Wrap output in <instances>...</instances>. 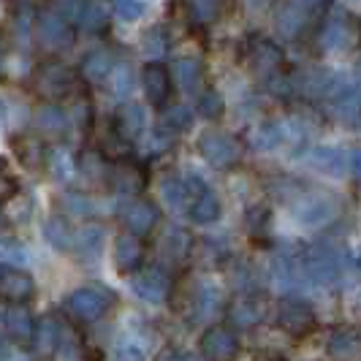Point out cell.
<instances>
[{
    "label": "cell",
    "instance_id": "cell-1",
    "mask_svg": "<svg viewBox=\"0 0 361 361\" xmlns=\"http://www.w3.org/2000/svg\"><path fill=\"white\" fill-rule=\"evenodd\" d=\"M33 87L47 101L68 98L76 90V71L60 60H47L33 71Z\"/></svg>",
    "mask_w": 361,
    "mask_h": 361
},
{
    "label": "cell",
    "instance_id": "cell-2",
    "mask_svg": "<svg viewBox=\"0 0 361 361\" xmlns=\"http://www.w3.org/2000/svg\"><path fill=\"white\" fill-rule=\"evenodd\" d=\"M242 57H245V63L253 68L255 73H261V76H280L283 71V63H286V54L283 49L269 41V38L264 36H250L245 41V47H242Z\"/></svg>",
    "mask_w": 361,
    "mask_h": 361
},
{
    "label": "cell",
    "instance_id": "cell-3",
    "mask_svg": "<svg viewBox=\"0 0 361 361\" xmlns=\"http://www.w3.org/2000/svg\"><path fill=\"white\" fill-rule=\"evenodd\" d=\"M130 280H133V290L149 302V305H161L166 302L171 293H174V280H171V274L158 267V264H149V267H142V269L136 271V274H130Z\"/></svg>",
    "mask_w": 361,
    "mask_h": 361
},
{
    "label": "cell",
    "instance_id": "cell-4",
    "mask_svg": "<svg viewBox=\"0 0 361 361\" xmlns=\"http://www.w3.org/2000/svg\"><path fill=\"white\" fill-rule=\"evenodd\" d=\"M274 324L290 337H307L310 331L315 329V324H318V318H315V310L310 307L307 302L283 299L277 305V312H274Z\"/></svg>",
    "mask_w": 361,
    "mask_h": 361
},
{
    "label": "cell",
    "instance_id": "cell-5",
    "mask_svg": "<svg viewBox=\"0 0 361 361\" xmlns=\"http://www.w3.org/2000/svg\"><path fill=\"white\" fill-rule=\"evenodd\" d=\"M201 353L207 361H234L239 356V334L234 326H209L201 337Z\"/></svg>",
    "mask_w": 361,
    "mask_h": 361
},
{
    "label": "cell",
    "instance_id": "cell-6",
    "mask_svg": "<svg viewBox=\"0 0 361 361\" xmlns=\"http://www.w3.org/2000/svg\"><path fill=\"white\" fill-rule=\"evenodd\" d=\"M142 85H145V92L147 98H149V104L155 109H169L171 104V92H174V76L171 71L158 63V60H149L145 66V71H142Z\"/></svg>",
    "mask_w": 361,
    "mask_h": 361
},
{
    "label": "cell",
    "instance_id": "cell-7",
    "mask_svg": "<svg viewBox=\"0 0 361 361\" xmlns=\"http://www.w3.org/2000/svg\"><path fill=\"white\" fill-rule=\"evenodd\" d=\"M199 149L207 161L212 163V166H220V169L234 166V163L239 161V155H242L239 142H236L234 136L223 133V130H207V133L201 136Z\"/></svg>",
    "mask_w": 361,
    "mask_h": 361
},
{
    "label": "cell",
    "instance_id": "cell-8",
    "mask_svg": "<svg viewBox=\"0 0 361 361\" xmlns=\"http://www.w3.org/2000/svg\"><path fill=\"white\" fill-rule=\"evenodd\" d=\"M158 207L147 199H128L120 207V220L126 226L128 234L145 236L158 226Z\"/></svg>",
    "mask_w": 361,
    "mask_h": 361
},
{
    "label": "cell",
    "instance_id": "cell-9",
    "mask_svg": "<svg viewBox=\"0 0 361 361\" xmlns=\"http://www.w3.org/2000/svg\"><path fill=\"white\" fill-rule=\"evenodd\" d=\"M267 310H269L267 299L258 296L255 290H247L228 305V321L234 329H253L255 324H261L267 318Z\"/></svg>",
    "mask_w": 361,
    "mask_h": 361
},
{
    "label": "cell",
    "instance_id": "cell-10",
    "mask_svg": "<svg viewBox=\"0 0 361 361\" xmlns=\"http://www.w3.org/2000/svg\"><path fill=\"white\" fill-rule=\"evenodd\" d=\"M36 33L41 38V44L47 47V49H66V47H71L73 41V27L71 22L63 17V14H41L36 22Z\"/></svg>",
    "mask_w": 361,
    "mask_h": 361
},
{
    "label": "cell",
    "instance_id": "cell-11",
    "mask_svg": "<svg viewBox=\"0 0 361 361\" xmlns=\"http://www.w3.org/2000/svg\"><path fill=\"white\" fill-rule=\"evenodd\" d=\"M38 324H33V315L27 312L25 305H6L3 310V331L8 340H14L17 345L33 343L36 340Z\"/></svg>",
    "mask_w": 361,
    "mask_h": 361
},
{
    "label": "cell",
    "instance_id": "cell-12",
    "mask_svg": "<svg viewBox=\"0 0 361 361\" xmlns=\"http://www.w3.org/2000/svg\"><path fill=\"white\" fill-rule=\"evenodd\" d=\"M114 264L123 274H136L145 264V239L136 234H123L114 242Z\"/></svg>",
    "mask_w": 361,
    "mask_h": 361
},
{
    "label": "cell",
    "instance_id": "cell-13",
    "mask_svg": "<svg viewBox=\"0 0 361 361\" xmlns=\"http://www.w3.org/2000/svg\"><path fill=\"white\" fill-rule=\"evenodd\" d=\"M111 188L117 193H142L147 185V174H145V163H136V161H120V163H111Z\"/></svg>",
    "mask_w": 361,
    "mask_h": 361
},
{
    "label": "cell",
    "instance_id": "cell-14",
    "mask_svg": "<svg viewBox=\"0 0 361 361\" xmlns=\"http://www.w3.org/2000/svg\"><path fill=\"white\" fill-rule=\"evenodd\" d=\"M190 188H193V199H190V209H188L190 220L201 223V226L215 223L217 217H220V212H223L220 199L201 180H190Z\"/></svg>",
    "mask_w": 361,
    "mask_h": 361
},
{
    "label": "cell",
    "instance_id": "cell-15",
    "mask_svg": "<svg viewBox=\"0 0 361 361\" xmlns=\"http://www.w3.org/2000/svg\"><path fill=\"white\" fill-rule=\"evenodd\" d=\"M0 293L6 299V305H25L33 293H36V283L27 271L3 267V277H0Z\"/></svg>",
    "mask_w": 361,
    "mask_h": 361
},
{
    "label": "cell",
    "instance_id": "cell-16",
    "mask_svg": "<svg viewBox=\"0 0 361 361\" xmlns=\"http://www.w3.org/2000/svg\"><path fill=\"white\" fill-rule=\"evenodd\" d=\"M106 307H109L106 296L98 293L95 288L76 290V293H71V299H68V310H71L79 321H85V324L98 321V318L106 312Z\"/></svg>",
    "mask_w": 361,
    "mask_h": 361
},
{
    "label": "cell",
    "instance_id": "cell-17",
    "mask_svg": "<svg viewBox=\"0 0 361 361\" xmlns=\"http://www.w3.org/2000/svg\"><path fill=\"white\" fill-rule=\"evenodd\" d=\"M111 126H114V130H117L126 142L139 139L147 128L145 109L136 106V104H126V106H120L117 109V114H114V120H111Z\"/></svg>",
    "mask_w": 361,
    "mask_h": 361
},
{
    "label": "cell",
    "instance_id": "cell-18",
    "mask_svg": "<svg viewBox=\"0 0 361 361\" xmlns=\"http://www.w3.org/2000/svg\"><path fill=\"white\" fill-rule=\"evenodd\" d=\"M329 356L334 361H361V337L353 329H337L329 340Z\"/></svg>",
    "mask_w": 361,
    "mask_h": 361
},
{
    "label": "cell",
    "instance_id": "cell-19",
    "mask_svg": "<svg viewBox=\"0 0 361 361\" xmlns=\"http://www.w3.org/2000/svg\"><path fill=\"white\" fill-rule=\"evenodd\" d=\"M17 158L19 163L25 166V169H41V166H49V152H47V147L41 139L36 136H19L17 142Z\"/></svg>",
    "mask_w": 361,
    "mask_h": 361
},
{
    "label": "cell",
    "instance_id": "cell-20",
    "mask_svg": "<svg viewBox=\"0 0 361 361\" xmlns=\"http://www.w3.org/2000/svg\"><path fill=\"white\" fill-rule=\"evenodd\" d=\"M353 36H356V33L350 30V25H348L343 17H331L324 27H321V47L329 49V52H340V49L348 47V41Z\"/></svg>",
    "mask_w": 361,
    "mask_h": 361
},
{
    "label": "cell",
    "instance_id": "cell-21",
    "mask_svg": "<svg viewBox=\"0 0 361 361\" xmlns=\"http://www.w3.org/2000/svg\"><path fill=\"white\" fill-rule=\"evenodd\" d=\"M114 57H111V52H106V49H92L85 60H82V76L87 79V82H104V79H109L111 73H114Z\"/></svg>",
    "mask_w": 361,
    "mask_h": 361
},
{
    "label": "cell",
    "instance_id": "cell-22",
    "mask_svg": "<svg viewBox=\"0 0 361 361\" xmlns=\"http://www.w3.org/2000/svg\"><path fill=\"white\" fill-rule=\"evenodd\" d=\"M331 111L345 123H356L361 117V87H345L337 92L331 101Z\"/></svg>",
    "mask_w": 361,
    "mask_h": 361
},
{
    "label": "cell",
    "instance_id": "cell-23",
    "mask_svg": "<svg viewBox=\"0 0 361 361\" xmlns=\"http://www.w3.org/2000/svg\"><path fill=\"white\" fill-rule=\"evenodd\" d=\"M312 8H315V6H299V3L283 6V8H280V17H277L280 33H286V36H299L302 27L307 25V14Z\"/></svg>",
    "mask_w": 361,
    "mask_h": 361
},
{
    "label": "cell",
    "instance_id": "cell-24",
    "mask_svg": "<svg viewBox=\"0 0 361 361\" xmlns=\"http://www.w3.org/2000/svg\"><path fill=\"white\" fill-rule=\"evenodd\" d=\"M76 253L82 255L85 261H95L98 255L104 253V228L101 226H95V223H90V226H85L79 234H76Z\"/></svg>",
    "mask_w": 361,
    "mask_h": 361
},
{
    "label": "cell",
    "instance_id": "cell-25",
    "mask_svg": "<svg viewBox=\"0 0 361 361\" xmlns=\"http://www.w3.org/2000/svg\"><path fill=\"white\" fill-rule=\"evenodd\" d=\"M171 76H174V85H180L182 90L193 92L204 79V68H201L199 60H190V57H182L171 66Z\"/></svg>",
    "mask_w": 361,
    "mask_h": 361
},
{
    "label": "cell",
    "instance_id": "cell-26",
    "mask_svg": "<svg viewBox=\"0 0 361 361\" xmlns=\"http://www.w3.org/2000/svg\"><path fill=\"white\" fill-rule=\"evenodd\" d=\"M38 343V350H44V353H54V350H60L63 345H66V337H63V324H57L52 318H44L36 329V340Z\"/></svg>",
    "mask_w": 361,
    "mask_h": 361
},
{
    "label": "cell",
    "instance_id": "cell-27",
    "mask_svg": "<svg viewBox=\"0 0 361 361\" xmlns=\"http://www.w3.org/2000/svg\"><path fill=\"white\" fill-rule=\"evenodd\" d=\"M190 120H193V111L188 106H182V104H174V106L163 109L161 114V133L163 136H169V133H180L185 128L190 126Z\"/></svg>",
    "mask_w": 361,
    "mask_h": 361
},
{
    "label": "cell",
    "instance_id": "cell-28",
    "mask_svg": "<svg viewBox=\"0 0 361 361\" xmlns=\"http://www.w3.org/2000/svg\"><path fill=\"white\" fill-rule=\"evenodd\" d=\"M66 120H68V117H66L63 106H54V104L41 106L36 114V123H38V128H41V133H52V136L66 130Z\"/></svg>",
    "mask_w": 361,
    "mask_h": 361
},
{
    "label": "cell",
    "instance_id": "cell-29",
    "mask_svg": "<svg viewBox=\"0 0 361 361\" xmlns=\"http://www.w3.org/2000/svg\"><path fill=\"white\" fill-rule=\"evenodd\" d=\"M114 361H147V345L139 337H123L114 345Z\"/></svg>",
    "mask_w": 361,
    "mask_h": 361
},
{
    "label": "cell",
    "instance_id": "cell-30",
    "mask_svg": "<svg viewBox=\"0 0 361 361\" xmlns=\"http://www.w3.org/2000/svg\"><path fill=\"white\" fill-rule=\"evenodd\" d=\"M161 253L163 255H171V258H185L190 253V236L174 228V231H166L161 239Z\"/></svg>",
    "mask_w": 361,
    "mask_h": 361
},
{
    "label": "cell",
    "instance_id": "cell-31",
    "mask_svg": "<svg viewBox=\"0 0 361 361\" xmlns=\"http://www.w3.org/2000/svg\"><path fill=\"white\" fill-rule=\"evenodd\" d=\"M44 234L52 242L54 247H68L71 242H76V236H71V228L63 217H52L47 226H44Z\"/></svg>",
    "mask_w": 361,
    "mask_h": 361
},
{
    "label": "cell",
    "instance_id": "cell-32",
    "mask_svg": "<svg viewBox=\"0 0 361 361\" xmlns=\"http://www.w3.org/2000/svg\"><path fill=\"white\" fill-rule=\"evenodd\" d=\"M106 14H104V8L101 6H95V3H85V8H82V17H79V25L85 27V30H90V33H104L106 30Z\"/></svg>",
    "mask_w": 361,
    "mask_h": 361
},
{
    "label": "cell",
    "instance_id": "cell-33",
    "mask_svg": "<svg viewBox=\"0 0 361 361\" xmlns=\"http://www.w3.org/2000/svg\"><path fill=\"white\" fill-rule=\"evenodd\" d=\"M269 209H250V215H247V231H250V236L253 239H258V236H267L269 234Z\"/></svg>",
    "mask_w": 361,
    "mask_h": 361
},
{
    "label": "cell",
    "instance_id": "cell-34",
    "mask_svg": "<svg viewBox=\"0 0 361 361\" xmlns=\"http://www.w3.org/2000/svg\"><path fill=\"white\" fill-rule=\"evenodd\" d=\"M199 111L207 120H215V117L223 114V98H220L215 90H207L199 98Z\"/></svg>",
    "mask_w": 361,
    "mask_h": 361
},
{
    "label": "cell",
    "instance_id": "cell-35",
    "mask_svg": "<svg viewBox=\"0 0 361 361\" xmlns=\"http://www.w3.org/2000/svg\"><path fill=\"white\" fill-rule=\"evenodd\" d=\"M63 209H66L68 215H90L92 204L85 193H66V199H63Z\"/></svg>",
    "mask_w": 361,
    "mask_h": 361
},
{
    "label": "cell",
    "instance_id": "cell-36",
    "mask_svg": "<svg viewBox=\"0 0 361 361\" xmlns=\"http://www.w3.org/2000/svg\"><path fill=\"white\" fill-rule=\"evenodd\" d=\"M111 8H114L117 17L126 19V22H133V19H139L145 14V3H139V0H120V3H114Z\"/></svg>",
    "mask_w": 361,
    "mask_h": 361
},
{
    "label": "cell",
    "instance_id": "cell-37",
    "mask_svg": "<svg viewBox=\"0 0 361 361\" xmlns=\"http://www.w3.org/2000/svg\"><path fill=\"white\" fill-rule=\"evenodd\" d=\"M166 30L163 27H152L149 33L145 36V52L152 54V57H158L161 52H166Z\"/></svg>",
    "mask_w": 361,
    "mask_h": 361
},
{
    "label": "cell",
    "instance_id": "cell-38",
    "mask_svg": "<svg viewBox=\"0 0 361 361\" xmlns=\"http://www.w3.org/2000/svg\"><path fill=\"white\" fill-rule=\"evenodd\" d=\"M220 3H193L190 6V14L196 17V22L199 25H207V22H215L217 14H220Z\"/></svg>",
    "mask_w": 361,
    "mask_h": 361
},
{
    "label": "cell",
    "instance_id": "cell-39",
    "mask_svg": "<svg viewBox=\"0 0 361 361\" xmlns=\"http://www.w3.org/2000/svg\"><path fill=\"white\" fill-rule=\"evenodd\" d=\"M109 82H111V92L126 95V92L130 90V71H128V66H117L114 73L109 76Z\"/></svg>",
    "mask_w": 361,
    "mask_h": 361
},
{
    "label": "cell",
    "instance_id": "cell-40",
    "mask_svg": "<svg viewBox=\"0 0 361 361\" xmlns=\"http://www.w3.org/2000/svg\"><path fill=\"white\" fill-rule=\"evenodd\" d=\"M3 361H27V359L19 353V345L6 343V348H3Z\"/></svg>",
    "mask_w": 361,
    "mask_h": 361
},
{
    "label": "cell",
    "instance_id": "cell-41",
    "mask_svg": "<svg viewBox=\"0 0 361 361\" xmlns=\"http://www.w3.org/2000/svg\"><path fill=\"white\" fill-rule=\"evenodd\" d=\"M169 361H201V359H196V356H188V353H171V356H169Z\"/></svg>",
    "mask_w": 361,
    "mask_h": 361
},
{
    "label": "cell",
    "instance_id": "cell-42",
    "mask_svg": "<svg viewBox=\"0 0 361 361\" xmlns=\"http://www.w3.org/2000/svg\"><path fill=\"white\" fill-rule=\"evenodd\" d=\"M258 361H286L283 356H264V359H258Z\"/></svg>",
    "mask_w": 361,
    "mask_h": 361
},
{
    "label": "cell",
    "instance_id": "cell-43",
    "mask_svg": "<svg viewBox=\"0 0 361 361\" xmlns=\"http://www.w3.org/2000/svg\"><path fill=\"white\" fill-rule=\"evenodd\" d=\"M359 79H361V66H359Z\"/></svg>",
    "mask_w": 361,
    "mask_h": 361
}]
</instances>
